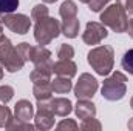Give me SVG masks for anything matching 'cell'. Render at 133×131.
Instances as JSON below:
<instances>
[{"instance_id": "cell-1", "label": "cell", "mask_w": 133, "mask_h": 131, "mask_svg": "<svg viewBox=\"0 0 133 131\" xmlns=\"http://www.w3.org/2000/svg\"><path fill=\"white\" fill-rule=\"evenodd\" d=\"M87 62L96 71V74L108 76L113 71V65H115V51L110 45L96 46L90 49V53L87 54Z\"/></svg>"}, {"instance_id": "cell-2", "label": "cell", "mask_w": 133, "mask_h": 131, "mask_svg": "<svg viewBox=\"0 0 133 131\" xmlns=\"http://www.w3.org/2000/svg\"><path fill=\"white\" fill-rule=\"evenodd\" d=\"M101 23L107 28H110L111 31L121 34L127 31V11L124 8V5L118 0L115 3H111L110 6H105V9L101 12Z\"/></svg>"}, {"instance_id": "cell-3", "label": "cell", "mask_w": 133, "mask_h": 131, "mask_svg": "<svg viewBox=\"0 0 133 131\" xmlns=\"http://www.w3.org/2000/svg\"><path fill=\"white\" fill-rule=\"evenodd\" d=\"M25 59L19 53V49L11 43L9 39L3 35L0 40V65L8 72H17L25 66Z\"/></svg>"}, {"instance_id": "cell-4", "label": "cell", "mask_w": 133, "mask_h": 131, "mask_svg": "<svg viewBox=\"0 0 133 131\" xmlns=\"http://www.w3.org/2000/svg\"><path fill=\"white\" fill-rule=\"evenodd\" d=\"M101 94L105 100H110V102L121 100L127 94V77H125V74H122L121 71L111 72V76H108L104 80Z\"/></svg>"}, {"instance_id": "cell-5", "label": "cell", "mask_w": 133, "mask_h": 131, "mask_svg": "<svg viewBox=\"0 0 133 131\" xmlns=\"http://www.w3.org/2000/svg\"><path fill=\"white\" fill-rule=\"evenodd\" d=\"M61 34V23L54 17H43L36 22L34 25V39L39 45L45 46L53 42Z\"/></svg>"}, {"instance_id": "cell-6", "label": "cell", "mask_w": 133, "mask_h": 131, "mask_svg": "<svg viewBox=\"0 0 133 131\" xmlns=\"http://www.w3.org/2000/svg\"><path fill=\"white\" fill-rule=\"evenodd\" d=\"M34 125L37 130H50L54 127V113L51 108V99L37 100V111L34 114Z\"/></svg>"}, {"instance_id": "cell-7", "label": "cell", "mask_w": 133, "mask_h": 131, "mask_svg": "<svg viewBox=\"0 0 133 131\" xmlns=\"http://www.w3.org/2000/svg\"><path fill=\"white\" fill-rule=\"evenodd\" d=\"M98 80L88 74V72H84L79 76V80L76 82V86H74V96L77 99H91L96 91H98Z\"/></svg>"}, {"instance_id": "cell-8", "label": "cell", "mask_w": 133, "mask_h": 131, "mask_svg": "<svg viewBox=\"0 0 133 131\" xmlns=\"http://www.w3.org/2000/svg\"><path fill=\"white\" fill-rule=\"evenodd\" d=\"M3 25L12 31L16 34H26L31 28V19L25 14H16V12H11V14H5L3 16Z\"/></svg>"}, {"instance_id": "cell-9", "label": "cell", "mask_w": 133, "mask_h": 131, "mask_svg": "<svg viewBox=\"0 0 133 131\" xmlns=\"http://www.w3.org/2000/svg\"><path fill=\"white\" fill-rule=\"evenodd\" d=\"M108 35L107 26H104L99 22H88L85 26V31L82 33V40L87 45H98Z\"/></svg>"}, {"instance_id": "cell-10", "label": "cell", "mask_w": 133, "mask_h": 131, "mask_svg": "<svg viewBox=\"0 0 133 131\" xmlns=\"http://www.w3.org/2000/svg\"><path fill=\"white\" fill-rule=\"evenodd\" d=\"M30 62H33L34 63V68L53 71L51 51L46 49V48L42 46V45H39V46H33V53H31V59H30Z\"/></svg>"}, {"instance_id": "cell-11", "label": "cell", "mask_w": 133, "mask_h": 131, "mask_svg": "<svg viewBox=\"0 0 133 131\" xmlns=\"http://www.w3.org/2000/svg\"><path fill=\"white\" fill-rule=\"evenodd\" d=\"M53 72L61 77L73 79L77 72V66L71 59H59L56 63H53Z\"/></svg>"}, {"instance_id": "cell-12", "label": "cell", "mask_w": 133, "mask_h": 131, "mask_svg": "<svg viewBox=\"0 0 133 131\" xmlns=\"http://www.w3.org/2000/svg\"><path fill=\"white\" fill-rule=\"evenodd\" d=\"M74 111H76V116L79 119L85 120V119L96 116V105L93 102H90V99H77Z\"/></svg>"}, {"instance_id": "cell-13", "label": "cell", "mask_w": 133, "mask_h": 131, "mask_svg": "<svg viewBox=\"0 0 133 131\" xmlns=\"http://www.w3.org/2000/svg\"><path fill=\"white\" fill-rule=\"evenodd\" d=\"M14 113H16V117H17V119L25 120V122H30L34 116V106L30 100L22 99V100H19V102L16 103Z\"/></svg>"}, {"instance_id": "cell-14", "label": "cell", "mask_w": 133, "mask_h": 131, "mask_svg": "<svg viewBox=\"0 0 133 131\" xmlns=\"http://www.w3.org/2000/svg\"><path fill=\"white\" fill-rule=\"evenodd\" d=\"M51 108H53L54 116L66 117L73 111V103L70 99L65 97H51Z\"/></svg>"}, {"instance_id": "cell-15", "label": "cell", "mask_w": 133, "mask_h": 131, "mask_svg": "<svg viewBox=\"0 0 133 131\" xmlns=\"http://www.w3.org/2000/svg\"><path fill=\"white\" fill-rule=\"evenodd\" d=\"M79 19L77 17H73V19H65L62 20V25H61V33L65 35L66 39H76L79 35Z\"/></svg>"}, {"instance_id": "cell-16", "label": "cell", "mask_w": 133, "mask_h": 131, "mask_svg": "<svg viewBox=\"0 0 133 131\" xmlns=\"http://www.w3.org/2000/svg\"><path fill=\"white\" fill-rule=\"evenodd\" d=\"M51 88H53V93H56V94H66L73 90L71 79L57 76L54 80H51Z\"/></svg>"}, {"instance_id": "cell-17", "label": "cell", "mask_w": 133, "mask_h": 131, "mask_svg": "<svg viewBox=\"0 0 133 131\" xmlns=\"http://www.w3.org/2000/svg\"><path fill=\"white\" fill-rule=\"evenodd\" d=\"M33 94H34V97H36V100H46V99H51L53 97L51 82H48V83H34Z\"/></svg>"}, {"instance_id": "cell-18", "label": "cell", "mask_w": 133, "mask_h": 131, "mask_svg": "<svg viewBox=\"0 0 133 131\" xmlns=\"http://www.w3.org/2000/svg\"><path fill=\"white\" fill-rule=\"evenodd\" d=\"M59 14H61V17H62V20L77 17V5H76L73 0H65V2L61 5V8H59Z\"/></svg>"}, {"instance_id": "cell-19", "label": "cell", "mask_w": 133, "mask_h": 131, "mask_svg": "<svg viewBox=\"0 0 133 131\" xmlns=\"http://www.w3.org/2000/svg\"><path fill=\"white\" fill-rule=\"evenodd\" d=\"M51 74H53V71L34 68L30 74V79H31L33 85L34 83H48V82H51Z\"/></svg>"}, {"instance_id": "cell-20", "label": "cell", "mask_w": 133, "mask_h": 131, "mask_svg": "<svg viewBox=\"0 0 133 131\" xmlns=\"http://www.w3.org/2000/svg\"><path fill=\"white\" fill-rule=\"evenodd\" d=\"M8 130H34L36 125H31L30 122H25V120H20L17 117H12L11 122L6 125Z\"/></svg>"}, {"instance_id": "cell-21", "label": "cell", "mask_w": 133, "mask_h": 131, "mask_svg": "<svg viewBox=\"0 0 133 131\" xmlns=\"http://www.w3.org/2000/svg\"><path fill=\"white\" fill-rule=\"evenodd\" d=\"M48 14H50V11H48L46 5L45 3H39V5L34 6L33 11H31V20L37 22V20H40L43 17H48Z\"/></svg>"}, {"instance_id": "cell-22", "label": "cell", "mask_w": 133, "mask_h": 131, "mask_svg": "<svg viewBox=\"0 0 133 131\" xmlns=\"http://www.w3.org/2000/svg\"><path fill=\"white\" fill-rule=\"evenodd\" d=\"M19 8V0H0V14H11Z\"/></svg>"}, {"instance_id": "cell-23", "label": "cell", "mask_w": 133, "mask_h": 131, "mask_svg": "<svg viewBox=\"0 0 133 131\" xmlns=\"http://www.w3.org/2000/svg\"><path fill=\"white\" fill-rule=\"evenodd\" d=\"M121 66H122V69H125L129 74L133 76V48L124 53L122 60H121Z\"/></svg>"}, {"instance_id": "cell-24", "label": "cell", "mask_w": 133, "mask_h": 131, "mask_svg": "<svg viewBox=\"0 0 133 131\" xmlns=\"http://www.w3.org/2000/svg\"><path fill=\"white\" fill-rule=\"evenodd\" d=\"M11 119H12L11 110H9L5 103L0 105V128H6V125L11 122Z\"/></svg>"}, {"instance_id": "cell-25", "label": "cell", "mask_w": 133, "mask_h": 131, "mask_svg": "<svg viewBox=\"0 0 133 131\" xmlns=\"http://www.w3.org/2000/svg\"><path fill=\"white\" fill-rule=\"evenodd\" d=\"M57 57L59 59H73L74 57V48L71 45L62 43L57 49Z\"/></svg>"}, {"instance_id": "cell-26", "label": "cell", "mask_w": 133, "mask_h": 131, "mask_svg": "<svg viewBox=\"0 0 133 131\" xmlns=\"http://www.w3.org/2000/svg\"><path fill=\"white\" fill-rule=\"evenodd\" d=\"M102 128V125H101V122L98 119H95V117H90V119H85V120H82V123H81V130H98L99 131Z\"/></svg>"}, {"instance_id": "cell-27", "label": "cell", "mask_w": 133, "mask_h": 131, "mask_svg": "<svg viewBox=\"0 0 133 131\" xmlns=\"http://www.w3.org/2000/svg\"><path fill=\"white\" fill-rule=\"evenodd\" d=\"M12 96H14L12 86H9V85H2L0 86V102L2 103H8L12 99Z\"/></svg>"}, {"instance_id": "cell-28", "label": "cell", "mask_w": 133, "mask_h": 131, "mask_svg": "<svg viewBox=\"0 0 133 131\" xmlns=\"http://www.w3.org/2000/svg\"><path fill=\"white\" fill-rule=\"evenodd\" d=\"M17 49H19V53L22 54V57L25 59V62H30L31 53H33V46H31L30 43H26V42H22V43L17 45Z\"/></svg>"}, {"instance_id": "cell-29", "label": "cell", "mask_w": 133, "mask_h": 131, "mask_svg": "<svg viewBox=\"0 0 133 131\" xmlns=\"http://www.w3.org/2000/svg\"><path fill=\"white\" fill-rule=\"evenodd\" d=\"M59 131H64V130H66V131H74V130H77L79 128V125L73 120V119H64L62 122H59L57 123V127H56Z\"/></svg>"}, {"instance_id": "cell-30", "label": "cell", "mask_w": 133, "mask_h": 131, "mask_svg": "<svg viewBox=\"0 0 133 131\" xmlns=\"http://www.w3.org/2000/svg\"><path fill=\"white\" fill-rule=\"evenodd\" d=\"M108 3H110V0H90V2H88V8H90V11H93V12H99V11H102Z\"/></svg>"}, {"instance_id": "cell-31", "label": "cell", "mask_w": 133, "mask_h": 131, "mask_svg": "<svg viewBox=\"0 0 133 131\" xmlns=\"http://www.w3.org/2000/svg\"><path fill=\"white\" fill-rule=\"evenodd\" d=\"M124 8H125V11H127L129 14H132L133 16V0H125Z\"/></svg>"}, {"instance_id": "cell-32", "label": "cell", "mask_w": 133, "mask_h": 131, "mask_svg": "<svg viewBox=\"0 0 133 131\" xmlns=\"http://www.w3.org/2000/svg\"><path fill=\"white\" fill-rule=\"evenodd\" d=\"M127 33H129V35L133 39V17L129 20V23H127Z\"/></svg>"}, {"instance_id": "cell-33", "label": "cell", "mask_w": 133, "mask_h": 131, "mask_svg": "<svg viewBox=\"0 0 133 131\" xmlns=\"http://www.w3.org/2000/svg\"><path fill=\"white\" fill-rule=\"evenodd\" d=\"M127 127H129V130L133 131V117H130V120L127 122Z\"/></svg>"}, {"instance_id": "cell-34", "label": "cell", "mask_w": 133, "mask_h": 131, "mask_svg": "<svg viewBox=\"0 0 133 131\" xmlns=\"http://www.w3.org/2000/svg\"><path fill=\"white\" fill-rule=\"evenodd\" d=\"M3 74H5V72H3V66L0 65V80L3 79Z\"/></svg>"}, {"instance_id": "cell-35", "label": "cell", "mask_w": 133, "mask_h": 131, "mask_svg": "<svg viewBox=\"0 0 133 131\" xmlns=\"http://www.w3.org/2000/svg\"><path fill=\"white\" fill-rule=\"evenodd\" d=\"M43 3H54V2H57V0H42Z\"/></svg>"}, {"instance_id": "cell-36", "label": "cell", "mask_w": 133, "mask_h": 131, "mask_svg": "<svg viewBox=\"0 0 133 131\" xmlns=\"http://www.w3.org/2000/svg\"><path fill=\"white\" fill-rule=\"evenodd\" d=\"M79 2H81V3H87V5H88V2H90V0H79Z\"/></svg>"}, {"instance_id": "cell-37", "label": "cell", "mask_w": 133, "mask_h": 131, "mask_svg": "<svg viewBox=\"0 0 133 131\" xmlns=\"http://www.w3.org/2000/svg\"><path fill=\"white\" fill-rule=\"evenodd\" d=\"M130 106H132V110H133V97H132V100H130Z\"/></svg>"}, {"instance_id": "cell-38", "label": "cell", "mask_w": 133, "mask_h": 131, "mask_svg": "<svg viewBox=\"0 0 133 131\" xmlns=\"http://www.w3.org/2000/svg\"><path fill=\"white\" fill-rule=\"evenodd\" d=\"M2 39H3V34H0V40H2Z\"/></svg>"}]
</instances>
